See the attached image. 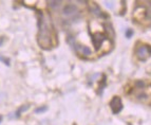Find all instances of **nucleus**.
Segmentation results:
<instances>
[{"instance_id":"1","label":"nucleus","mask_w":151,"mask_h":125,"mask_svg":"<svg viewBox=\"0 0 151 125\" xmlns=\"http://www.w3.org/2000/svg\"><path fill=\"white\" fill-rule=\"evenodd\" d=\"M38 28H39V32H38L37 36L38 45L45 50L51 49L52 47V44H51L52 23L49 20V17L45 16L42 13H39V15H38Z\"/></svg>"},{"instance_id":"2","label":"nucleus","mask_w":151,"mask_h":125,"mask_svg":"<svg viewBox=\"0 0 151 125\" xmlns=\"http://www.w3.org/2000/svg\"><path fill=\"white\" fill-rule=\"evenodd\" d=\"M110 107H111V109H112V113H115V115L121 113V110L123 109V103H122L121 98L114 97L110 102Z\"/></svg>"},{"instance_id":"3","label":"nucleus","mask_w":151,"mask_h":125,"mask_svg":"<svg viewBox=\"0 0 151 125\" xmlns=\"http://www.w3.org/2000/svg\"><path fill=\"white\" fill-rule=\"evenodd\" d=\"M150 54H151V49L148 46H141V47L136 50V55H137L139 60H147Z\"/></svg>"},{"instance_id":"4","label":"nucleus","mask_w":151,"mask_h":125,"mask_svg":"<svg viewBox=\"0 0 151 125\" xmlns=\"http://www.w3.org/2000/svg\"><path fill=\"white\" fill-rule=\"evenodd\" d=\"M105 39H106V36L103 35L101 33H94L92 35V43H93L95 50H98L101 48V46L103 45Z\"/></svg>"},{"instance_id":"5","label":"nucleus","mask_w":151,"mask_h":125,"mask_svg":"<svg viewBox=\"0 0 151 125\" xmlns=\"http://www.w3.org/2000/svg\"><path fill=\"white\" fill-rule=\"evenodd\" d=\"M77 12H78L77 7H75V5H73V4H67L63 10V15H65V16H71Z\"/></svg>"},{"instance_id":"6","label":"nucleus","mask_w":151,"mask_h":125,"mask_svg":"<svg viewBox=\"0 0 151 125\" xmlns=\"http://www.w3.org/2000/svg\"><path fill=\"white\" fill-rule=\"evenodd\" d=\"M90 10H91V12L93 13L95 16H97V17H105V16L103 15V12L101 11V9L98 8V5H96L95 3H92V4L90 5Z\"/></svg>"},{"instance_id":"7","label":"nucleus","mask_w":151,"mask_h":125,"mask_svg":"<svg viewBox=\"0 0 151 125\" xmlns=\"http://www.w3.org/2000/svg\"><path fill=\"white\" fill-rule=\"evenodd\" d=\"M28 106H21L20 108H19V109L17 110V111H16L15 113V115H16V118H19L20 117V115H21V113H22V111H25V110L28 109Z\"/></svg>"},{"instance_id":"8","label":"nucleus","mask_w":151,"mask_h":125,"mask_svg":"<svg viewBox=\"0 0 151 125\" xmlns=\"http://www.w3.org/2000/svg\"><path fill=\"white\" fill-rule=\"evenodd\" d=\"M61 3V1H49V5H50L51 8H57V7H59V4Z\"/></svg>"},{"instance_id":"9","label":"nucleus","mask_w":151,"mask_h":125,"mask_svg":"<svg viewBox=\"0 0 151 125\" xmlns=\"http://www.w3.org/2000/svg\"><path fill=\"white\" fill-rule=\"evenodd\" d=\"M48 110V107L47 106H42V107H39L37 108V109L35 110L36 113H45V111H47Z\"/></svg>"},{"instance_id":"10","label":"nucleus","mask_w":151,"mask_h":125,"mask_svg":"<svg viewBox=\"0 0 151 125\" xmlns=\"http://www.w3.org/2000/svg\"><path fill=\"white\" fill-rule=\"evenodd\" d=\"M0 62H4L6 66H10V60H9L8 58H4V57H2V56H0Z\"/></svg>"},{"instance_id":"11","label":"nucleus","mask_w":151,"mask_h":125,"mask_svg":"<svg viewBox=\"0 0 151 125\" xmlns=\"http://www.w3.org/2000/svg\"><path fill=\"white\" fill-rule=\"evenodd\" d=\"M132 35H133V31H132V30H130V29H129V30L126 31V37L127 38H130Z\"/></svg>"},{"instance_id":"12","label":"nucleus","mask_w":151,"mask_h":125,"mask_svg":"<svg viewBox=\"0 0 151 125\" xmlns=\"http://www.w3.org/2000/svg\"><path fill=\"white\" fill-rule=\"evenodd\" d=\"M2 121V116H0V122Z\"/></svg>"},{"instance_id":"13","label":"nucleus","mask_w":151,"mask_h":125,"mask_svg":"<svg viewBox=\"0 0 151 125\" xmlns=\"http://www.w3.org/2000/svg\"><path fill=\"white\" fill-rule=\"evenodd\" d=\"M149 17H150V18H151V12H150V13H149Z\"/></svg>"}]
</instances>
